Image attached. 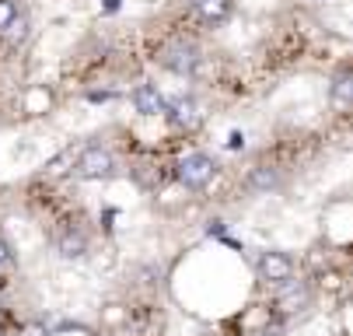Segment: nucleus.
Instances as JSON below:
<instances>
[{
	"instance_id": "obj_1",
	"label": "nucleus",
	"mask_w": 353,
	"mask_h": 336,
	"mask_svg": "<svg viewBox=\"0 0 353 336\" xmlns=\"http://www.w3.org/2000/svg\"><path fill=\"white\" fill-rule=\"evenodd\" d=\"M175 179H179L185 189L199 193V189H207V186L217 179V161H214L210 155H203V151H192V155L179 158V165H175Z\"/></svg>"
},
{
	"instance_id": "obj_2",
	"label": "nucleus",
	"mask_w": 353,
	"mask_h": 336,
	"mask_svg": "<svg viewBox=\"0 0 353 336\" xmlns=\"http://www.w3.org/2000/svg\"><path fill=\"white\" fill-rule=\"evenodd\" d=\"M74 172L81 179H91V182H102V179H112L116 175V155L102 144H88V148L77 155L74 161Z\"/></svg>"
},
{
	"instance_id": "obj_3",
	"label": "nucleus",
	"mask_w": 353,
	"mask_h": 336,
	"mask_svg": "<svg viewBox=\"0 0 353 336\" xmlns=\"http://www.w3.org/2000/svg\"><path fill=\"white\" fill-rule=\"evenodd\" d=\"M161 63H165L172 74L189 77V74H196V67H199V50H196L192 42H185V39L168 42L165 50H161Z\"/></svg>"
},
{
	"instance_id": "obj_4",
	"label": "nucleus",
	"mask_w": 353,
	"mask_h": 336,
	"mask_svg": "<svg viewBox=\"0 0 353 336\" xmlns=\"http://www.w3.org/2000/svg\"><path fill=\"white\" fill-rule=\"evenodd\" d=\"M175 130H182V133H192L196 126H199V119H203V112H199V102L196 99H189V95H179V99H172V102H165V112H161Z\"/></svg>"
},
{
	"instance_id": "obj_5",
	"label": "nucleus",
	"mask_w": 353,
	"mask_h": 336,
	"mask_svg": "<svg viewBox=\"0 0 353 336\" xmlns=\"http://www.w3.org/2000/svg\"><path fill=\"white\" fill-rule=\"evenodd\" d=\"M256 273H259V280H266V284H287L290 277H294V259L287 256V253H276V249H270V253H263L259 256V263H256Z\"/></svg>"
},
{
	"instance_id": "obj_6",
	"label": "nucleus",
	"mask_w": 353,
	"mask_h": 336,
	"mask_svg": "<svg viewBox=\"0 0 353 336\" xmlns=\"http://www.w3.org/2000/svg\"><path fill=\"white\" fill-rule=\"evenodd\" d=\"M130 102L140 116H161L165 112V95L158 91V84H137Z\"/></svg>"
},
{
	"instance_id": "obj_7",
	"label": "nucleus",
	"mask_w": 353,
	"mask_h": 336,
	"mask_svg": "<svg viewBox=\"0 0 353 336\" xmlns=\"http://www.w3.org/2000/svg\"><path fill=\"white\" fill-rule=\"evenodd\" d=\"M189 8L203 25H214V28L231 18V0H189Z\"/></svg>"
},
{
	"instance_id": "obj_8",
	"label": "nucleus",
	"mask_w": 353,
	"mask_h": 336,
	"mask_svg": "<svg viewBox=\"0 0 353 336\" xmlns=\"http://www.w3.org/2000/svg\"><path fill=\"white\" fill-rule=\"evenodd\" d=\"M57 253H60L63 259H81V256H88V235H84L81 228H63V231L57 235Z\"/></svg>"
},
{
	"instance_id": "obj_9",
	"label": "nucleus",
	"mask_w": 353,
	"mask_h": 336,
	"mask_svg": "<svg viewBox=\"0 0 353 336\" xmlns=\"http://www.w3.org/2000/svg\"><path fill=\"white\" fill-rule=\"evenodd\" d=\"M329 99H332V106H336V112H339V116H346V112H350V106H353V74H350L346 67L336 74Z\"/></svg>"
},
{
	"instance_id": "obj_10",
	"label": "nucleus",
	"mask_w": 353,
	"mask_h": 336,
	"mask_svg": "<svg viewBox=\"0 0 353 336\" xmlns=\"http://www.w3.org/2000/svg\"><path fill=\"white\" fill-rule=\"evenodd\" d=\"M280 287H283V295H280L276 305H280L283 312H297V308H305V305H308V287H305V284H297V287H294V284L287 280V284H280Z\"/></svg>"
},
{
	"instance_id": "obj_11",
	"label": "nucleus",
	"mask_w": 353,
	"mask_h": 336,
	"mask_svg": "<svg viewBox=\"0 0 353 336\" xmlns=\"http://www.w3.org/2000/svg\"><path fill=\"white\" fill-rule=\"evenodd\" d=\"M276 186H280L276 168H270V165L252 168V175H248V189H252V193H270V189H276Z\"/></svg>"
},
{
	"instance_id": "obj_12",
	"label": "nucleus",
	"mask_w": 353,
	"mask_h": 336,
	"mask_svg": "<svg viewBox=\"0 0 353 336\" xmlns=\"http://www.w3.org/2000/svg\"><path fill=\"white\" fill-rule=\"evenodd\" d=\"M49 106H53V91L49 88H28L25 91V112L28 116H42V112H49Z\"/></svg>"
},
{
	"instance_id": "obj_13",
	"label": "nucleus",
	"mask_w": 353,
	"mask_h": 336,
	"mask_svg": "<svg viewBox=\"0 0 353 336\" xmlns=\"http://www.w3.org/2000/svg\"><path fill=\"white\" fill-rule=\"evenodd\" d=\"M21 18V8H18V0H0V32H8L14 21Z\"/></svg>"
},
{
	"instance_id": "obj_14",
	"label": "nucleus",
	"mask_w": 353,
	"mask_h": 336,
	"mask_svg": "<svg viewBox=\"0 0 353 336\" xmlns=\"http://www.w3.org/2000/svg\"><path fill=\"white\" fill-rule=\"evenodd\" d=\"M8 35H11V42H25V35H28V18L21 14V18L8 28Z\"/></svg>"
},
{
	"instance_id": "obj_15",
	"label": "nucleus",
	"mask_w": 353,
	"mask_h": 336,
	"mask_svg": "<svg viewBox=\"0 0 353 336\" xmlns=\"http://www.w3.org/2000/svg\"><path fill=\"white\" fill-rule=\"evenodd\" d=\"M18 336H49V329H46L42 322H25V326L18 329Z\"/></svg>"
},
{
	"instance_id": "obj_16",
	"label": "nucleus",
	"mask_w": 353,
	"mask_h": 336,
	"mask_svg": "<svg viewBox=\"0 0 353 336\" xmlns=\"http://www.w3.org/2000/svg\"><path fill=\"white\" fill-rule=\"evenodd\" d=\"M11 259H14V256H11V246H8V238L0 235V270L11 266Z\"/></svg>"
},
{
	"instance_id": "obj_17",
	"label": "nucleus",
	"mask_w": 353,
	"mask_h": 336,
	"mask_svg": "<svg viewBox=\"0 0 353 336\" xmlns=\"http://www.w3.org/2000/svg\"><path fill=\"white\" fill-rule=\"evenodd\" d=\"M0 336H4V333H0Z\"/></svg>"
}]
</instances>
